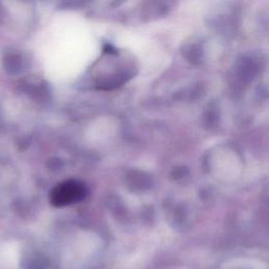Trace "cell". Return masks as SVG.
<instances>
[{
    "label": "cell",
    "mask_w": 269,
    "mask_h": 269,
    "mask_svg": "<svg viewBox=\"0 0 269 269\" xmlns=\"http://www.w3.org/2000/svg\"><path fill=\"white\" fill-rule=\"evenodd\" d=\"M87 193V187L79 181H65L54 188L51 195V201L56 206L71 205L83 200Z\"/></svg>",
    "instance_id": "6da1fadb"
}]
</instances>
